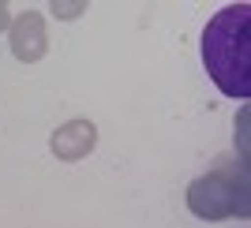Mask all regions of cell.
Masks as SVG:
<instances>
[{
	"mask_svg": "<svg viewBox=\"0 0 251 228\" xmlns=\"http://www.w3.org/2000/svg\"><path fill=\"white\" fill-rule=\"evenodd\" d=\"M202 64L221 93L251 97V8L229 4L206 23Z\"/></svg>",
	"mask_w": 251,
	"mask_h": 228,
	"instance_id": "cell-1",
	"label": "cell"
}]
</instances>
